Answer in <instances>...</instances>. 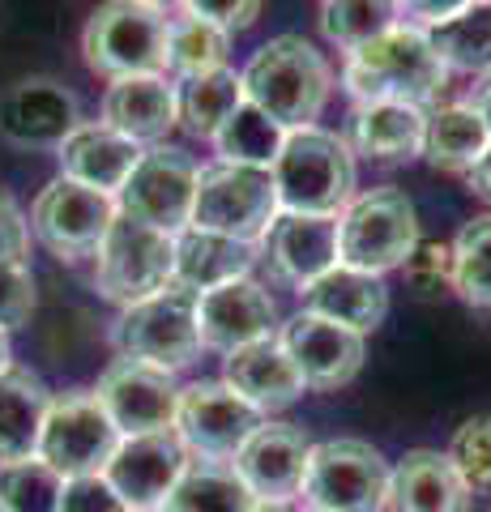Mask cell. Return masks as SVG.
Wrapping results in <instances>:
<instances>
[{
	"label": "cell",
	"mask_w": 491,
	"mask_h": 512,
	"mask_svg": "<svg viewBox=\"0 0 491 512\" xmlns=\"http://www.w3.org/2000/svg\"><path fill=\"white\" fill-rule=\"evenodd\" d=\"M244 103V86H240V73L231 69H218V73H205L184 82L180 94V120L193 137H214L223 120L231 116L235 107Z\"/></svg>",
	"instance_id": "obj_35"
},
{
	"label": "cell",
	"mask_w": 491,
	"mask_h": 512,
	"mask_svg": "<svg viewBox=\"0 0 491 512\" xmlns=\"http://www.w3.org/2000/svg\"><path fill=\"white\" fill-rule=\"evenodd\" d=\"M103 124L137 146H158L180 124V94L163 73L120 77L103 94Z\"/></svg>",
	"instance_id": "obj_21"
},
{
	"label": "cell",
	"mask_w": 491,
	"mask_h": 512,
	"mask_svg": "<svg viewBox=\"0 0 491 512\" xmlns=\"http://www.w3.org/2000/svg\"><path fill=\"white\" fill-rule=\"evenodd\" d=\"M227 52H231L227 30L210 26L205 18H193V13L171 18V26H167V69L176 77H184V82L227 69Z\"/></svg>",
	"instance_id": "obj_33"
},
{
	"label": "cell",
	"mask_w": 491,
	"mask_h": 512,
	"mask_svg": "<svg viewBox=\"0 0 491 512\" xmlns=\"http://www.w3.org/2000/svg\"><path fill=\"white\" fill-rule=\"evenodd\" d=\"M150 5H158V9H171V5H184V0H150Z\"/></svg>",
	"instance_id": "obj_49"
},
{
	"label": "cell",
	"mask_w": 491,
	"mask_h": 512,
	"mask_svg": "<svg viewBox=\"0 0 491 512\" xmlns=\"http://www.w3.org/2000/svg\"><path fill=\"white\" fill-rule=\"evenodd\" d=\"M466 184H470V192L474 197H483V201H491V146L474 158V167L466 171Z\"/></svg>",
	"instance_id": "obj_45"
},
{
	"label": "cell",
	"mask_w": 491,
	"mask_h": 512,
	"mask_svg": "<svg viewBox=\"0 0 491 512\" xmlns=\"http://www.w3.org/2000/svg\"><path fill=\"white\" fill-rule=\"evenodd\" d=\"M0 512H5V508H0Z\"/></svg>",
	"instance_id": "obj_52"
},
{
	"label": "cell",
	"mask_w": 491,
	"mask_h": 512,
	"mask_svg": "<svg viewBox=\"0 0 491 512\" xmlns=\"http://www.w3.org/2000/svg\"><path fill=\"white\" fill-rule=\"evenodd\" d=\"M47 402L52 397H47L35 372H26L18 363L0 372V461H22L35 453Z\"/></svg>",
	"instance_id": "obj_28"
},
{
	"label": "cell",
	"mask_w": 491,
	"mask_h": 512,
	"mask_svg": "<svg viewBox=\"0 0 491 512\" xmlns=\"http://www.w3.org/2000/svg\"><path fill=\"white\" fill-rule=\"evenodd\" d=\"M393 26H402L398 0H325L321 5L325 39L338 43L342 52H355V47L380 39Z\"/></svg>",
	"instance_id": "obj_34"
},
{
	"label": "cell",
	"mask_w": 491,
	"mask_h": 512,
	"mask_svg": "<svg viewBox=\"0 0 491 512\" xmlns=\"http://www.w3.org/2000/svg\"><path fill=\"white\" fill-rule=\"evenodd\" d=\"M304 312H316L334 325H346L355 333H372L380 320L389 316V286L380 274H363L351 265H334L329 274H321L312 286L299 291Z\"/></svg>",
	"instance_id": "obj_24"
},
{
	"label": "cell",
	"mask_w": 491,
	"mask_h": 512,
	"mask_svg": "<svg viewBox=\"0 0 491 512\" xmlns=\"http://www.w3.org/2000/svg\"><path fill=\"white\" fill-rule=\"evenodd\" d=\"M487 146H491V133L470 103H445V107L427 111L423 158L436 171H470L474 158Z\"/></svg>",
	"instance_id": "obj_29"
},
{
	"label": "cell",
	"mask_w": 491,
	"mask_h": 512,
	"mask_svg": "<svg viewBox=\"0 0 491 512\" xmlns=\"http://www.w3.org/2000/svg\"><path fill=\"white\" fill-rule=\"evenodd\" d=\"M120 431L107 419V410L99 406L94 393H60L47 402L43 427L35 457H43L47 466L65 478L77 474H103L112 453L120 448Z\"/></svg>",
	"instance_id": "obj_10"
},
{
	"label": "cell",
	"mask_w": 491,
	"mask_h": 512,
	"mask_svg": "<svg viewBox=\"0 0 491 512\" xmlns=\"http://www.w3.org/2000/svg\"><path fill=\"white\" fill-rule=\"evenodd\" d=\"M188 461L193 457L176 431H150V436H124L103 474L129 504V512H158L167 504L171 487L180 483Z\"/></svg>",
	"instance_id": "obj_15"
},
{
	"label": "cell",
	"mask_w": 491,
	"mask_h": 512,
	"mask_svg": "<svg viewBox=\"0 0 491 512\" xmlns=\"http://www.w3.org/2000/svg\"><path fill=\"white\" fill-rule=\"evenodd\" d=\"M308 512H316V508H308Z\"/></svg>",
	"instance_id": "obj_50"
},
{
	"label": "cell",
	"mask_w": 491,
	"mask_h": 512,
	"mask_svg": "<svg viewBox=\"0 0 491 512\" xmlns=\"http://www.w3.org/2000/svg\"><path fill=\"white\" fill-rule=\"evenodd\" d=\"M389 508L393 512H466L470 491L457 478L449 453L440 448H410L389 474Z\"/></svg>",
	"instance_id": "obj_25"
},
{
	"label": "cell",
	"mask_w": 491,
	"mask_h": 512,
	"mask_svg": "<svg viewBox=\"0 0 491 512\" xmlns=\"http://www.w3.org/2000/svg\"><path fill=\"white\" fill-rule=\"evenodd\" d=\"M240 86L252 107H261L269 120H278L291 133V128H312V120L325 111L334 73L308 39L278 35L252 52L240 73Z\"/></svg>",
	"instance_id": "obj_2"
},
{
	"label": "cell",
	"mask_w": 491,
	"mask_h": 512,
	"mask_svg": "<svg viewBox=\"0 0 491 512\" xmlns=\"http://www.w3.org/2000/svg\"><path fill=\"white\" fill-rule=\"evenodd\" d=\"M419 244V214L402 188H372L355 197L338 218V256L342 265L380 274L402 269Z\"/></svg>",
	"instance_id": "obj_6"
},
{
	"label": "cell",
	"mask_w": 491,
	"mask_h": 512,
	"mask_svg": "<svg viewBox=\"0 0 491 512\" xmlns=\"http://www.w3.org/2000/svg\"><path fill=\"white\" fill-rule=\"evenodd\" d=\"M402 269H406V286L419 299H440L445 291H453V244L419 239Z\"/></svg>",
	"instance_id": "obj_39"
},
{
	"label": "cell",
	"mask_w": 491,
	"mask_h": 512,
	"mask_svg": "<svg viewBox=\"0 0 491 512\" xmlns=\"http://www.w3.org/2000/svg\"><path fill=\"white\" fill-rule=\"evenodd\" d=\"M167 9L150 0H103L82 30V52L94 73L150 77L167 69Z\"/></svg>",
	"instance_id": "obj_4"
},
{
	"label": "cell",
	"mask_w": 491,
	"mask_h": 512,
	"mask_svg": "<svg viewBox=\"0 0 491 512\" xmlns=\"http://www.w3.org/2000/svg\"><path fill=\"white\" fill-rule=\"evenodd\" d=\"M77 116L73 90H65L52 77H22L0 94V141L22 150H56L73 128Z\"/></svg>",
	"instance_id": "obj_18"
},
{
	"label": "cell",
	"mask_w": 491,
	"mask_h": 512,
	"mask_svg": "<svg viewBox=\"0 0 491 512\" xmlns=\"http://www.w3.org/2000/svg\"><path fill=\"white\" fill-rule=\"evenodd\" d=\"M65 474H56L43 457L0 461V508L5 512H60Z\"/></svg>",
	"instance_id": "obj_36"
},
{
	"label": "cell",
	"mask_w": 491,
	"mask_h": 512,
	"mask_svg": "<svg viewBox=\"0 0 491 512\" xmlns=\"http://www.w3.org/2000/svg\"><path fill=\"white\" fill-rule=\"evenodd\" d=\"M197 163L176 146H150L141 150L133 175L116 192V210L129 214L146 227L167 235H180L193 222V197H197Z\"/></svg>",
	"instance_id": "obj_11"
},
{
	"label": "cell",
	"mask_w": 491,
	"mask_h": 512,
	"mask_svg": "<svg viewBox=\"0 0 491 512\" xmlns=\"http://www.w3.org/2000/svg\"><path fill=\"white\" fill-rule=\"evenodd\" d=\"M265 261L295 291L312 286L321 274H329L338 256V218L316 214H278V222L265 235Z\"/></svg>",
	"instance_id": "obj_20"
},
{
	"label": "cell",
	"mask_w": 491,
	"mask_h": 512,
	"mask_svg": "<svg viewBox=\"0 0 491 512\" xmlns=\"http://www.w3.org/2000/svg\"><path fill=\"white\" fill-rule=\"evenodd\" d=\"M423 35L449 73H483V77L491 73V5L487 0H470L453 18L423 26Z\"/></svg>",
	"instance_id": "obj_31"
},
{
	"label": "cell",
	"mask_w": 491,
	"mask_h": 512,
	"mask_svg": "<svg viewBox=\"0 0 491 512\" xmlns=\"http://www.w3.org/2000/svg\"><path fill=\"white\" fill-rule=\"evenodd\" d=\"M342 86L355 103H436L449 86V69L436 60L423 26H393L380 39L346 52Z\"/></svg>",
	"instance_id": "obj_1"
},
{
	"label": "cell",
	"mask_w": 491,
	"mask_h": 512,
	"mask_svg": "<svg viewBox=\"0 0 491 512\" xmlns=\"http://www.w3.org/2000/svg\"><path fill=\"white\" fill-rule=\"evenodd\" d=\"M312 440L295 423H261L248 444L231 457V470L257 500H291L304 491Z\"/></svg>",
	"instance_id": "obj_19"
},
{
	"label": "cell",
	"mask_w": 491,
	"mask_h": 512,
	"mask_svg": "<svg viewBox=\"0 0 491 512\" xmlns=\"http://www.w3.org/2000/svg\"><path fill=\"white\" fill-rule=\"evenodd\" d=\"M112 346H116L120 359L150 363L167 376L193 367L197 355H201L197 295L171 282L158 295L129 303L112 325Z\"/></svg>",
	"instance_id": "obj_5"
},
{
	"label": "cell",
	"mask_w": 491,
	"mask_h": 512,
	"mask_svg": "<svg viewBox=\"0 0 491 512\" xmlns=\"http://www.w3.org/2000/svg\"><path fill=\"white\" fill-rule=\"evenodd\" d=\"M116 197L107 192H94L86 184H73V180H52L35 210H30V231L39 235V244L60 256V261H86V256L99 252L107 227L116 222Z\"/></svg>",
	"instance_id": "obj_13"
},
{
	"label": "cell",
	"mask_w": 491,
	"mask_h": 512,
	"mask_svg": "<svg viewBox=\"0 0 491 512\" xmlns=\"http://www.w3.org/2000/svg\"><path fill=\"white\" fill-rule=\"evenodd\" d=\"M398 5H402L406 13H415L423 26H436V22L453 18V13H462L470 0H398Z\"/></svg>",
	"instance_id": "obj_44"
},
{
	"label": "cell",
	"mask_w": 491,
	"mask_h": 512,
	"mask_svg": "<svg viewBox=\"0 0 491 512\" xmlns=\"http://www.w3.org/2000/svg\"><path fill=\"white\" fill-rule=\"evenodd\" d=\"M449 461L470 495H491V414H474L453 431Z\"/></svg>",
	"instance_id": "obj_38"
},
{
	"label": "cell",
	"mask_w": 491,
	"mask_h": 512,
	"mask_svg": "<svg viewBox=\"0 0 491 512\" xmlns=\"http://www.w3.org/2000/svg\"><path fill=\"white\" fill-rule=\"evenodd\" d=\"M261 5L265 0H184V9L193 18H205L210 26L227 30V35H240L252 22L261 18Z\"/></svg>",
	"instance_id": "obj_42"
},
{
	"label": "cell",
	"mask_w": 491,
	"mask_h": 512,
	"mask_svg": "<svg viewBox=\"0 0 491 512\" xmlns=\"http://www.w3.org/2000/svg\"><path fill=\"white\" fill-rule=\"evenodd\" d=\"M0 261L26 265L30 261V218L13 201L9 188H0Z\"/></svg>",
	"instance_id": "obj_43"
},
{
	"label": "cell",
	"mask_w": 491,
	"mask_h": 512,
	"mask_svg": "<svg viewBox=\"0 0 491 512\" xmlns=\"http://www.w3.org/2000/svg\"><path fill=\"white\" fill-rule=\"evenodd\" d=\"M252 512H295V504L291 500H257Z\"/></svg>",
	"instance_id": "obj_47"
},
{
	"label": "cell",
	"mask_w": 491,
	"mask_h": 512,
	"mask_svg": "<svg viewBox=\"0 0 491 512\" xmlns=\"http://www.w3.org/2000/svg\"><path fill=\"white\" fill-rule=\"evenodd\" d=\"M453 291L491 312V214L470 218L453 239Z\"/></svg>",
	"instance_id": "obj_37"
},
{
	"label": "cell",
	"mask_w": 491,
	"mask_h": 512,
	"mask_svg": "<svg viewBox=\"0 0 491 512\" xmlns=\"http://www.w3.org/2000/svg\"><path fill=\"white\" fill-rule=\"evenodd\" d=\"M355 150L380 158V163H402L423 154L427 107L415 103H359L355 107Z\"/></svg>",
	"instance_id": "obj_27"
},
{
	"label": "cell",
	"mask_w": 491,
	"mask_h": 512,
	"mask_svg": "<svg viewBox=\"0 0 491 512\" xmlns=\"http://www.w3.org/2000/svg\"><path fill=\"white\" fill-rule=\"evenodd\" d=\"M197 333L205 350L231 355L252 342L278 338V303L252 278H235L227 286L197 295Z\"/></svg>",
	"instance_id": "obj_16"
},
{
	"label": "cell",
	"mask_w": 491,
	"mask_h": 512,
	"mask_svg": "<svg viewBox=\"0 0 491 512\" xmlns=\"http://www.w3.org/2000/svg\"><path fill=\"white\" fill-rule=\"evenodd\" d=\"M60 512H129V504L107 483V474H77V478H65Z\"/></svg>",
	"instance_id": "obj_41"
},
{
	"label": "cell",
	"mask_w": 491,
	"mask_h": 512,
	"mask_svg": "<svg viewBox=\"0 0 491 512\" xmlns=\"http://www.w3.org/2000/svg\"><path fill=\"white\" fill-rule=\"evenodd\" d=\"M278 214L338 218L355 201V158L338 133L325 128H291L274 158Z\"/></svg>",
	"instance_id": "obj_3"
},
{
	"label": "cell",
	"mask_w": 491,
	"mask_h": 512,
	"mask_svg": "<svg viewBox=\"0 0 491 512\" xmlns=\"http://www.w3.org/2000/svg\"><path fill=\"white\" fill-rule=\"evenodd\" d=\"M470 107H474V111H479V120L487 124V133H491V73L483 77V86H479V90H474V99H470Z\"/></svg>",
	"instance_id": "obj_46"
},
{
	"label": "cell",
	"mask_w": 491,
	"mask_h": 512,
	"mask_svg": "<svg viewBox=\"0 0 491 512\" xmlns=\"http://www.w3.org/2000/svg\"><path fill=\"white\" fill-rule=\"evenodd\" d=\"M487 5H491V0H487Z\"/></svg>",
	"instance_id": "obj_51"
},
{
	"label": "cell",
	"mask_w": 491,
	"mask_h": 512,
	"mask_svg": "<svg viewBox=\"0 0 491 512\" xmlns=\"http://www.w3.org/2000/svg\"><path fill=\"white\" fill-rule=\"evenodd\" d=\"M274 222H278V192L269 171L235 167V163H214L197 171L193 222L188 227L261 244Z\"/></svg>",
	"instance_id": "obj_8"
},
{
	"label": "cell",
	"mask_w": 491,
	"mask_h": 512,
	"mask_svg": "<svg viewBox=\"0 0 491 512\" xmlns=\"http://www.w3.org/2000/svg\"><path fill=\"white\" fill-rule=\"evenodd\" d=\"M223 384L231 393H240L252 410L261 414H278L295 406L304 397V376L295 372L291 355L282 350L278 338H265V342H252L244 350H231L227 367H223Z\"/></svg>",
	"instance_id": "obj_23"
},
{
	"label": "cell",
	"mask_w": 491,
	"mask_h": 512,
	"mask_svg": "<svg viewBox=\"0 0 491 512\" xmlns=\"http://www.w3.org/2000/svg\"><path fill=\"white\" fill-rule=\"evenodd\" d=\"M257 495L244 487L227 461H188L180 483L171 487L167 504L158 512H252Z\"/></svg>",
	"instance_id": "obj_30"
},
{
	"label": "cell",
	"mask_w": 491,
	"mask_h": 512,
	"mask_svg": "<svg viewBox=\"0 0 491 512\" xmlns=\"http://www.w3.org/2000/svg\"><path fill=\"white\" fill-rule=\"evenodd\" d=\"M171 269H176V235L146 227L129 214H116L94 252V286L120 308L171 286Z\"/></svg>",
	"instance_id": "obj_7"
},
{
	"label": "cell",
	"mask_w": 491,
	"mask_h": 512,
	"mask_svg": "<svg viewBox=\"0 0 491 512\" xmlns=\"http://www.w3.org/2000/svg\"><path fill=\"white\" fill-rule=\"evenodd\" d=\"M99 406L107 410V419L116 423L120 436H150V431H176V376L158 372L150 363L137 359H116L103 372L99 389Z\"/></svg>",
	"instance_id": "obj_14"
},
{
	"label": "cell",
	"mask_w": 491,
	"mask_h": 512,
	"mask_svg": "<svg viewBox=\"0 0 491 512\" xmlns=\"http://www.w3.org/2000/svg\"><path fill=\"white\" fill-rule=\"evenodd\" d=\"M5 367H9V333L0 329V372H5Z\"/></svg>",
	"instance_id": "obj_48"
},
{
	"label": "cell",
	"mask_w": 491,
	"mask_h": 512,
	"mask_svg": "<svg viewBox=\"0 0 491 512\" xmlns=\"http://www.w3.org/2000/svg\"><path fill=\"white\" fill-rule=\"evenodd\" d=\"M261 423H265V414L252 410L223 380H197L180 389L176 436L193 461H227L231 466V457L248 444V436Z\"/></svg>",
	"instance_id": "obj_12"
},
{
	"label": "cell",
	"mask_w": 491,
	"mask_h": 512,
	"mask_svg": "<svg viewBox=\"0 0 491 512\" xmlns=\"http://www.w3.org/2000/svg\"><path fill=\"white\" fill-rule=\"evenodd\" d=\"M389 466L368 440H325L312 444L304 495L316 512H385Z\"/></svg>",
	"instance_id": "obj_9"
},
{
	"label": "cell",
	"mask_w": 491,
	"mask_h": 512,
	"mask_svg": "<svg viewBox=\"0 0 491 512\" xmlns=\"http://www.w3.org/2000/svg\"><path fill=\"white\" fill-rule=\"evenodd\" d=\"M282 350L291 355L295 372L304 376L308 389H342L351 384L363 367V333L334 325V320L316 312H295L287 325L278 329Z\"/></svg>",
	"instance_id": "obj_17"
},
{
	"label": "cell",
	"mask_w": 491,
	"mask_h": 512,
	"mask_svg": "<svg viewBox=\"0 0 491 512\" xmlns=\"http://www.w3.org/2000/svg\"><path fill=\"white\" fill-rule=\"evenodd\" d=\"M252 265H257V244L214 235L201 227H184L176 235V269H171V282L193 295H205V291H214V286L248 278Z\"/></svg>",
	"instance_id": "obj_26"
},
{
	"label": "cell",
	"mask_w": 491,
	"mask_h": 512,
	"mask_svg": "<svg viewBox=\"0 0 491 512\" xmlns=\"http://www.w3.org/2000/svg\"><path fill=\"white\" fill-rule=\"evenodd\" d=\"M56 158H60V175H65V180L116 197L137 167L141 146L99 120V124H77L56 146Z\"/></svg>",
	"instance_id": "obj_22"
},
{
	"label": "cell",
	"mask_w": 491,
	"mask_h": 512,
	"mask_svg": "<svg viewBox=\"0 0 491 512\" xmlns=\"http://www.w3.org/2000/svg\"><path fill=\"white\" fill-rule=\"evenodd\" d=\"M35 312V274L30 265L0 261V329H22Z\"/></svg>",
	"instance_id": "obj_40"
},
{
	"label": "cell",
	"mask_w": 491,
	"mask_h": 512,
	"mask_svg": "<svg viewBox=\"0 0 491 512\" xmlns=\"http://www.w3.org/2000/svg\"><path fill=\"white\" fill-rule=\"evenodd\" d=\"M210 141H214V150H218L223 163L269 171L274 167V158H278V150H282V141H287V128H282L278 120H269L261 107H252L244 99Z\"/></svg>",
	"instance_id": "obj_32"
}]
</instances>
